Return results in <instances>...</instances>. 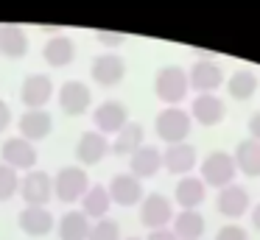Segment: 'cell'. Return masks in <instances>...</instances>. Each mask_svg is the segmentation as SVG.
<instances>
[{"mask_svg":"<svg viewBox=\"0 0 260 240\" xmlns=\"http://www.w3.org/2000/svg\"><path fill=\"white\" fill-rule=\"evenodd\" d=\"M90 190V176H87L84 167H62L53 179V195L64 204H73V201H81Z\"/></svg>","mask_w":260,"mask_h":240,"instance_id":"4","label":"cell"},{"mask_svg":"<svg viewBox=\"0 0 260 240\" xmlns=\"http://www.w3.org/2000/svg\"><path fill=\"white\" fill-rule=\"evenodd\" d=\"M9 123H12V109H9V104L0 100V131H6Z\"/></svg>","mask_w":260,"mask_h":240,"instance_id":"36","label":"cell"},{"mask_svg":"<svg viewBox=\"0 0 260 240\" xmlns=\"http://www.w3.org/2000/svg\"><path fill=\"white\" fill-rule=\"evenodd\" d=\"M162 167H168V173L176 176H190V170L196 167V148L190 143L168 145L162 151Z\"/></svg>","mask_w":260,"mask_h":240,"instance_id":"17","label":"cell"},{"mask_svg":"<svg viewBox=\"0 0 260 240\" xmlns=\"http://www.w3.org/2000/svg\"><path fill=\"white\" fill-rule=\"evenodd\" d=\"M90 229V218L81 210H70L59 218V240H87Z\"/></svg>","mask_w":260,"mask_h":240,"instance_id":"27","label":"cell"},{"mask_svg":"<svg viewBox=\"0 0 260 240\" xmlns=\"http://www.w3.org/2000/svg\"><path fill=\"white\" fill-rule=\"evenodd\" d=\"M107 190H109V198L120 207H135L146 198V195H143V182L137 176H132V173H118V176H112V182H109Z\"/></svg>","mask_w":260,"mask_h":240,"instance_id":"13","label":"cell"},{"mask_svg":"<svg viewBox=\"0 0 260 240\" xmlns=\"http://www.w3.org/2000/svg\"><path fill=\"white\" fill-rule=\"evenodd\" d=\"M92 81L101 84V87H118L126 76V61L118 53H101L92 59Z\"/></svg>","mask_w":260,"mask_h":240,"instance_id":"10","label":"cell"},{"mask_svg":"<svg viewBox=\"0 0 260 240\" xmlns=\"http://www.w3.org/2000/svg\"><path fill=\"white\" fill-rule=\"evenodd\" d=\"M235 170H238V165H235V156L230 151H210L202 162V179L210 187L224 190L226 184L235 182Z\"/></svg>","mask_w":260,"mask_h":240,"instance_id":"3","label":"cell"},{"mask_svg":"<svg viewBox=\"0 0 260 240\" xmlns=\"http://www.w3.org/2000/svg\"><path fill=\"white\" fill-rule=\"evenodd\" d=\"M92 123H95V131H101L104 137L107 134H118L129 123V109L120 100H104L92 112Z\"/></svg>","mask_w":260,"mask_h":240,"instance_id":"7","label":"cell"},{"mask_svg":"<svg viewBox=\"0 0 260 240\" xmlns=\"http://www.w3.org/2000/svg\"><path fill=\"white\" fill-rule=\"evenodd\" d=\"M3 165L14 167V170H34L37 165V148L23 137H12L3 143Z\"/></svg>","mask_w":260,"mask_h":240,"instance_id":"14","label":"cell"},{"mask_svg":"<svg viewBox=\"0 0 260 240\" xmlns=\"http://www.w3.org/2000/svg\"><path fill=\"white\" fill-rule=\"evenodd\" d=\"M95 39H98L101 45H107V48H118V45H123V42H126L123 33H115V31H98V33H95Z\"/></svg>","mask_w":260,"mask_h":240,"instance_id":"33","label":"cell"},{"mask_svg":"<svg viewBox=\"0 0 260 240\" xmlns=\"http://www.w3.org/2000/svg\"><path fill=\"white\" fill-rule=\"evenodd\" d=\"M92 104V92L84 81H64L59 87V106H62L64 115H84Z\"/></svg>","mask_w":260,"mask_h":240,"instance_id":"11","label":"cell"},{"mask_svg":"<svg viewBox=\"0 0 260 240\" xmlns=\"http://www.w3.org/2000/svg\"><path fill=\"white\" fill-rule=\"evenodd\" d=\"M187 89H190V81H187V70L179 64H165L157 70V78H154V92L162 104L176 106L187 98Z\"/></svg>","mask_w":260,"mask_h":240,"instance_id":"1","label":"cell"},{"mask_svg":"<svg viewBox=\"0 0 260 240\" xmlns=\"http://www.w3.org/2000/svg\"><path fill=\"white\" fill-rule=\"evenodd\" d=\"M112 207V198H109V190L104 184H90L87 195L81 198V212L87 218H95V221H104Z\"/></svg>","mask_w":260,"mask_h":240,"instance_id":"28","label":"cell"},{"mask_svg":"<svg viewBox=\"0 0 260 240\" xmlns=\"http://www.w3.org/2000/svg\"><path fill=\"white\" fill-rule=\"evenodd\" d=\"M249 137L260 143V112H254V115L249 117Z\"/></svg>","mask_w":260,"mask_h":240,"instance_id":"35","label":"cell"},{"mask_svg":"<svg viewBox=\"0 0 260 240\" xmlns=\"http://www.w3.org/2000/svg\"><path fill=\"white\" fill-rule=\"evenodd\" d=\"M14 193H20L17 170L9 167V165H0V201H9Z\"/></svg>","mask_w":260,"mask_h":240,"instance_id":"30","label":"cell"},{"mask_svg":"<svg viewBox=\"0 0 260 240\" xmlns=\"http://www.w3.org/2000/svg\"><path fill=\"white\" fill-rule=\"evenodd\" d=\"M146 240H179V237H176L174 229L165 226V229H154V232H148V237H146Z\"/></svg>","mask_w":260,"mask_h":240,"instance_id":"34","label":"cell"},{"mask_svg":"<svg viewBox=\"0 0 260 240\" xmlns=\"http://www.w3.org/2000/svg\"><path fill=\"white\" fill-rule=\"evenodd\" d=\"M187 81H190V89H196L199 95H207V92H215L224 84V70L213 59H199L187 70Z\"/></svg>","mask_w":260,"mask_h":240,"instance_id":"8","label":"cell"},{"mask_svg":"<svg viewBox=\"0 0 260 240\" xmlns=\"http://www.w3.org/2000/svg\"><path fill=\"white\" fill-rule=\"evenodd\" d=\"M87 240H120V226L112 218H104V221H95V226L90 229V237Z\"/></svg>","mask_w":260,"mask_h":240,"instance_id":"31","label":"cell"},{"mask_svg":"<svg viewBox=\"0 0 260 240\" xmlns=\"http://www.w3.org/2000/svg\"><path fill=\"white\" fill-rule=\"evenodd\" d=\"M179 240H202L204 229H207V221L199 210H182L179 215H174V226Z\"/></svg>","mask_w":260,"mask_h":240,"instance_id":"24","label":"cell"},{"mask_svg":"<svg viewBox=\"0 0 260 240\" xmlns=\"http://www.w3.org/2000/svg\"><path fill=\"white\" fill-rule=\"evenodd\" d=\"M174 221V204H171L168 195L162 193H148L140 201V223L146 229H165Z\"/></svg>","mask_w":260,"mask_h":240,"instance_id":"5","label":"cell"},{"mask_svg":"<svg viewBox=\"0 0 260 240\" xmlns=\"http://www.w3.org/2000/svg\"><path fill=\"white\" fill-rule=\"evenodd\" d=\"M226 115V104L218 98L215 92H207V95H196L190 104V117L199 120L202 126H218Z\"/></svg>","mask_w":260,"mask_h":240,"instance_id":"16","label":"cell"},{"mask_svg":"<svg viewBox=\"0 0 260 240\" xmlns=\"http://www.w3.org/2000/svg\"><path fill=\"white\" fill-rule=\"evenodd\" d=\"M215 240H249L246 229L238 226V223H226V226H221L218 232H215Z\"/></svg>","mask_w":260,"mask_h":240,"instance_id":"32","label":"cell"},{"mask_svg":"<svg viewBox=\"0 0 260 240\" xmlns=\"http://www.w3.org/2000/svg\"><path fill=\"white\" fill-rule=\"evenodd\" d=\"M20 195L28 207H45L53 195V179L45 170H28L20 182Z\"/></svg>","mask_w":260,"mask_h":240,"instance_id":"6","label":"cell"},{"mask_svg":"<svg viewBox=\"0 0 260 240\" xmlns=\"http://www.w3.org/2000/svg\"><path fill=\"white\" fill-rule=\"evenodd\" d=\"M162 167V151L157 145H143L129 156V173L137 179H151Z\"/></svg>","mask_w":260,"mask_h":240,"instance_id":"18","label":"cell"},{"mask_svg":"<svg viewBox=\"0 0 260 240\" xmlns=\"http://www.w3.org/2000/svg\"><path fill=\"white\" fill-rule=\"evenodd\" d=\"M109 151H112V143L101 131H84L76 143V159L81 165H98Z\"/></svg>","mask_w":260,"mask_h":240,"instance_id":"15","label":"cell"},{"mask_svg":"<svg viewBox=\"0 0 260 240\" xmlns=\"http://www.w3.org/2000/svg\"><path fill=\"white\" fill-rule=\"evenodd\" d=\"M17 223L28 237H42V234H48L53 229V215L45 207H25L17 215Z\"/></svg>","mask_w":260,"mask_h":240,"instance_id":"22","label":"cell"},{"mask_svg":"<svg viewBox=\"0 0 260 240\" xmlns=\"http://www.w3.org/2000/svg\"><path fill=\"white\" fill-rule=\"evenodd\" d=\"M42 59L51 67H68L70 61L76 59V45L70 37H51L45 45H42Z\"/></svg>","mask_w":260,"mask_h":240,"instance_id":"23","label":"cell"},{"mask_svg":"<svg viewBox=\"0 0 260 240\" xmlns=\"http://www.w3.org/2000/svg\"><path fill=\"white\" fill-rule=\"evenodd\" d=\"M215 207L224 218H241L252 210V195H249L246 187L241 184H226L224 190H218V198H215Z\"/></svg>","mask_w":260,"mask_h":240,"instance_id":"9","label":"cell"},{"mask_svg":"<svg viewBox=\"0 0 260 240\" xmlns=\"http://www.w3.org/2000/svg\"><path fill=\"white\" fill-rule=\"evenodd\" d=\"M174 198L182 210H196V207H202V201L207 198V184H204L202 176H182L179 182H176Z\"/></svg>","mask_w":260,"mask_h":240,"instance_id":"19","label":"cell"},{"mask_svg":"<svg viewBox=\"0 0 260 240\" xmlns=\"http://www.w3.org/2000/svg\"><path fill=\"white\" fill-rule=\"evenodd\" d=\"M28 50V37H25L23 25L17 22H3L0 25V56L6 59H23Z\"/></svg>","mask_w":260,"mask_h":240,"instance_id":"21","label":"cell"},{"mask_svg":"<svg viewBox=\"0 0 260 240\" xmlns=\"http://www.w3.org/2000/svg\"><path fill=\"white\" fill-rule=\"evenodd\" d=\"M252 223H254V229L260 232V201H257V207H252Z\"/></svg>","mask_w":260,"mask_h":240,"instance_id":"37","label":"cell"},{"mask_svg":"<svg viewBox=\"0 0 260 240\" xmlns=\"http://www.w3.org/2000/svg\"><path fill=\"white\" fill-rule=\"evenodd\" d=\"M126 240H143V237H126Z\"/></svg>","mask_w":260,"mask_h":240,"instance_id":"38","label":"cell"},{"mask_svg":"<svg viewBox=\"0 0 260 240\" xmlns=\"http://www.w3.org/2000/svg\"><path fill=\"white\" fill-rule=\"evenodd\" d=\"M226 89H230V95L235 100H249L257 92V76L249 67H241V70H235L226 78Z\"/></svg>","mask_w":260,"mask_h":240,"instance_id":"29","label":"cell"},{"mask_svg":"<svg viewBox=\"0 0 260 240\" xmlns=\"http://www.w3.org/2000/svg\"><path fill=\"white\" fill-rule=\"evenodd\" d=\"M17 126H20V137L28 140V143L31 140H45L53 128V117L45 109H28V112H23Z\"/></svg>","mask_w":260,"mask_h":240,"instance_id":"20","label":"cell"},{"mask_svg":"<svg viewBox=\"0 0 260 240\" xmlns=\"http://www.w3.org/2000/svg\"><path fill=\"white\" fill-rule=\"evenodd\" d=\"M53 98V81L45 73H34L23 81L20 87V100H23L28 109H45V104Z\"/></svg>","mask_w":260,"mask_h":240,"instance_id":"12","label":"cell"},{"mask_svg":"<svg viewBox=\"0 0 260 240\" xmlns=\"http://www.w3.org/2000/svg\"><path fill=\"white\" fill-rule=\"evenodd\" d=\"M235 165H238V170L243 173V176H260V143L257 140H252V137H246V140H241V143L235 145Z\"/></svg>","mask_w":260,"mask_h":240,"instance_id":"26","label":"cell"},{"mask_svg":"<svg viewBox=\"0 0 260 240\" xmlns=\"http://www.w3.org/2000/svg\"><path fill=\"white\" fill-rule=\"evenodd\" d=\"M154 131L168 145L185 143L190 134V112H185L182 106H165L154 120Z\"/></svg>","mask_w":260,"mask_h":240,"instance_id":"2","label":"cell"},{"mask_svg":"<svg viewBox=\"0 0 260 240\" xmlns=\"http://www.w3.org/2000/svg\"><path fill=\"white\" fill-rule=\"evenodd\" d=\"M143 145H146V131H143V126H140V123H132V120H129L118 134H115V140H112V154H118V156H132L137 148H143Z\"/></svg>","mask_w":260,"mask_h":240,"instance_id":"25","label":"cell"}]
</instances>
